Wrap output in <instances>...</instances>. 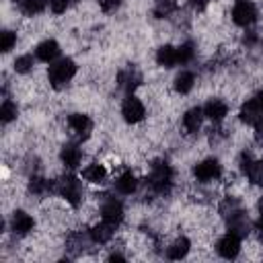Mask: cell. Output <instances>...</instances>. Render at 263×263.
<instances>
[{
    "mask_svg": "<svg viewBox=\"0 0 263 263\" xmlns=\"http://www.w3.org/2000/svg\"><path fill=\"white\" fill-rule=\"evenodd\" d=\"M47 0H23V12L25 14H39L45 8Z\"/></svg>",
    "mask_w": 263,
    "mask_h": 263,
    "instance_id": "obj_23",
    "label": "cell"
},
{
    "mask_svg": "<svg viewBox=\"0 0 263 263\" xmlns=\"http://www.w3.org/2000/svg\"><path fill=\"white\" fill-rule=\"evenodd\" d=\"M47 189H49V183H47L45 179H41V177H33L31 183H29V191H31V193L41 195V193H45Z\"/></svg>",
    "mask_w": 263,
    "mask_h": 263,
    "instance_id": "obj_26",
    "label": "cell"
},
{
    "mask_svg": "<svg viewBox=\"0 0 263 263\" xmlns=\"http://www.w3.org/2000/svg\"><path fill=\"white\" fill-rule=\"evenodd\" d=\"M119 2H121V0H101V8H103L105 12H111V10H115V8L119 6Z\"/></svg>",
    "mask_w": 263,
    "mask_h": 263,
    "instance_id": "obj_31",
    "label": "cell"
},
{
    "mask_svg": "<svg viewBox=\"0 0 263 263\" xmlns=\"http://www.w3.org/2000/svg\"><path fill=\"white\" fill-rule=\"evenodd\" d=\"M255 99H257V103H259V105H261V107H263V90H259V92H257V97H255Z\"/></svg>",
    "mask_w": 263,
    "mask_h": 263,
    "instance_id": "obj_35",
    "label": "cell"
},
{
    "mask_svg": "<svg viewBox=\"0 0 263 263\" xmlns=\"http://www.w3.org/2000/svg\"><path fill=\"white\" fill-rule=\"evenodd\" d=\"M136 187H138V181H136V177H134V173H132V171H125V173L117 179V189H119L121 193H125V195L134 193V191H136Z\"/></svg>",
    "mask_w": 263,
    "mask_h": 263,
    "instance_id": "obj_19",
    "label": "cell"
},
{
    "mask_svg": "<svg viewBox=\"0 0 263 263\" xmlns=\"http://www.w3.org/2000/svg\"><path fill=\"white\" fill-rule=\"evenodd\" d=\"M226 113H228V107H226V103H222L220 99H212V101H208L205 107H203V115H208V117L214 119V121H220Z\"/></svg>",
    "mask_w": 263,
    "mask_h": 263,
    "instance_id": "obj_13",
    "label": "cell"
},
{
    "mask_svg": "<svg viewBox=\"0 0 263 263\" xmlns=\"http://www.w3.org/2000/svg\"><path fill=\"white\" fill-rule=\"evenodd\" d=\"M58 191L72 203V205H78V201H80V183H78V179L76 177H72V175H68V177H64L62 181H60V185H58Z\"/></svg>",
    "mask_w": 263,
    "mask_h": 263,
    "instance_id": "obj_6",
    "label": "cell"
},
{
    "mask_svg": "<svg viewBox=\"0 0 263 263\" xmlns=\"http://www.w3.org/2000/svg\"><path fill=\"white\" fill-rule=\"evenodd\" d=\"M171 181H173V171H171V166H168L166 162H156V164L152 166L150 177H148L150 187H152L154 191H158V193H166L168 187H171Z\"/></svg>",
    "mask_w": 263,
    "mask_h": 263,
    "instance_id": "obj_2",
    "label": "cell"
},
{
    "mask_svg": "<svg viewBox=\"0 0 263 263\" xmlns=\"http://www.w3.org/2000/svg\"><path fill=\"white\" fill-rule=\"evenodd\" d=\"M238 251H240V238H238V234L228 232L226 236H222L218 240V253L224 259H234L238 255Z\"/></svg>",
    "mask_w": 263,
    "mask_h": 263,
    "instance_id": "obj_7",
    "label": "cell"
},
{
    "mask_svg": "<svg viewBox=\"0 0 263 263\" xmlns=\"http://www.w3.org/2000/svg\"><path fill=\"white\" fill-rule=\"evenodd\" d=\"M263 117V107L257 103V99H251L247 101L242 107H240V119L245 123H251V125H257V121Z\"/></svg>",
    "mask_w": 263,
    "mask_h": 263,
    "instance_id": "obj_9",
    "label": "cell"
},
{
    "mask_svg": "<svg viewBox=\"0 0 263 263\" xmlns=\"http://www.w3.org/2000/svg\"><path fill=\"white\" fill-rule=\"evenodd\" d=\"M49 6H51V10L55 14H62L70 6V0H49Z\"/></svg>",
    "mask_w": 263,
    "mask_h": 263,
    "instance_id": "obj_30",
    "label": "cell"
},
{
    "mask_svg": "<svg viewBox=\"0 0 263 263\" xmlns=\"http://www.w3.org/2000/svg\"><path fill=\"white\" fill-rule=\"evenodd\" d=\"M101 214H103V220H105L107 224H111V226H119V222L123 220V208H121V203L115 201V199L105 201Z\"/></svg>",
    "mask_w": 263,
    "mask_h": 263,
    "instance_id": "obj_8",
    "label": "cell"
},
{
    "mask_svg": "<svg viewBox=\"0 0 263 263\" xmlns=\"http://www.w3.org/2000/svg\"><path fill=\"white\" fill-rule=\"evenodd\" d=\"M187 253H189V240H187V238L175 240L173 247H168V251H166L168 259H175V261H177V259H183Z\"/></svg>",
    "mask_w": 263,
    "mask_h": 263,
    "instance_id": "obj_20",
    "label": "cell"
},
{
    "mask_svg": "<svg viewBox=\"0 0 263 263\" xmlns=\"http://www.w3.org/2000/svg\"><path fill=\"white\" fill-rule=\"evenodd\" d=\"M74 74H76V64L70 58H64V60L53 62L49 66V70H47V78H49V82H51L53 88L66 86L74 78Z\"/></svg>",
    "mask_w": 263,
    "mask_h": 263,
    "instance_id": "obj_1",
    "label": "cell"
},
{
    "mask_svg": "<svg viewBox=\"0 0 263 263\" xmlns=\"http://www.w3.org/2000/svg\"><path fill=\"white\" fill-rule=\"evenodd\" d=\"M80 150L74 146V144H68V146H64L62 148V152H60V158H62V162L68 166V168H76L78 164H80Z\"/></svg>",
    "mask_w": 263,
    "mask_h": 263,
    "instance_id": "obj_15",
    "label": "cell"
},
{
    "mask_svg": "<svg viewBox=\"0 0 263 263\" xmlns=\"http://www.w3.org/2000/svg\"><path fill=\"white\" fill-rule=\"evenodd\" d=\"M14 43H16V35H14L12 31H4V33H2V43H0V49H2V51H10Z\"/></svg>",
    "mask_w": 263,
    "mask_h": 263,
    "instance_id": "obj_29",
    "label": "cell"
},
{
    "mask_svg": "<svg viewBox=\"0 0 263 263\" xmlns=\"http://www.w3.org/2000/svg\"><path fill=\"white\" fill-rule=\"evenodd\" d=\"M31 66H33V58H31V55H21V58H16V60H14V70H16L18 74L29 72V70H31Z\"/></svg>",
    "mask_w": 263,
    "mask_h": 263,
    "instance_id": "obj_27",
    "label": "cell"
},
{
    "mask_svg": "<svg viewBox=\"0 0 263 263\" xmlns=\"http://www.w3.org/2000/svg\"><path fill=\"white\" fill-rule=\"evenodd\" d=\"M35 53H37V58L41 62H53L60 55V45L53 39H47V41H43V43L37 45V51Z\"/></svg>",
    "mask_w": 263,
    "mask_h": 263,
    "instance_id": "obj_12",
    "label": "cell"
},
{
    "mask_svg": "<svg viewBox=\"0 0 263 263\" xmlns=\"http://www.w3.org/2000/svg\"><path fill=\"white\" fill-rule=\"evenodd\" d=\"M121 115H123V119H125L127 123H138V121L144 119L146 111H144V105H142L136 97L129 95V97L123 101V105H121Z\"/></svg>",
    "mask_w": 263,
    "mask_h": 263,
    "instance_id": "obj_4",
    "label": "cell"
},
{
    "mask_svg": "<svg viewBox=\"0 0 263 263\" xmlns=\"http://www.w3.org/2000/svg\"><path fill=\"white\" fill-rule=\"evenodd\" d=\"M220 173H222L220 162H218V160H214V158H208V160L199 162V164L193 168L195 179H197V181H201V183H208V181L218 179V177H220Z\"/></svg>",
    "mask_w": 263,
    "mask_h": 263,
    "instance_id": "obj_5",
    "label": "cell"
},
{
    "mask_svg": "<svg viewBox=\"0 0 263 263\" xmlns=\"http://www.w3.org/2000/svg\"><path fill=\"white\" fill-rule=\"evenodd\" d=\"M33 226H35V222H33V218H31L29 214H25V212H21V210H16V212L12 214L10 228H12L16 234H27V232L33 230Z\"/></svg>",
    "mask_w": 263,
    "mask_h": 263,
    "instance_id": "obj_11",
    "label": "cell"
},
{
    "mask_svg": "<svg viewBox=\"0 0 263 263\" xmlns=\"http://www.w3.org/2000/svg\"><path fill=\"white\" fill-rule=\"evenodd\" d=\"M156 62H158V66L171 68L173 64H177V49H175L173 45H162V47H158V51H156Z\"/></svg>",
    "mask_w": 263,
    "mask_h": 263,
    "instance_id": "obj_17",
    "label": "cell"
},
{
    "mask_svg": "<svg viewBox=\"0 0 263 263\" xmlns=\"http://www.w3.org/2000/svg\"><path fill=\"white\" fill-rule=\"evenodd\" d=\"M193 74L191 72H181L177 78H175V90L181 92V95H187L191 88H193Z\"/></svg>",
    "mask_w": 263,
    "mask_h": 263,
    "instance_id": "obj_21",
    "label": "cell"
},
{
    "mask_svg": "<svg viewBox=\"0 0 263 263\" xmlns=\"http://www.w3.org/2000/svg\"><path fill=\"white\" fill-rule=\"evenodd\" d=\"M247 175L253 183H263V162H253L251 168L247 171Z\"/></svg>",
    "mask_w": 263,
    "mask_h": 263,
    "instance_id": "obj_28",
    "label": "cell"
},
{
    "mask_svg": "<svg viewBox=\"0 0 263 263\" xmlns=\"http://www.w3.org/2000/svg\"><path fill=\"white\" fill-rule=\"evenodd\" d=\"M14 117H16V105H14L12 101H4L2 107H0V119H2L4 123H8V121H12Z\"/></svg>",
    "mask_w": 263,
    "mask_h": 263,
    "instance_id": "obj_24",
    "label": "cell"
},
{
    "mask_svg": "<svg viewBox=\"0 0 263 263\" xmlns=\"http://www.w3.org/2000/svg\"><path fill=\"white\" fill-rule=\"evenodd\" d=\"M255 16H257V8H255L253 2H249V0H236V4L232 8V21L236 25L247 27V25H251L255 21Z\"/></svg>",
    "mask_w": 263,
    "mask_h": 263,
    "instance_id": "obj_3",
    "label": "cell"
},
{
    "mask_svg": "<svg viewBox=\"0 0 263 263\" xmlns=\"http://www.w3.org/2000/svg\"><path fill=\"white\" fill-rule=\"evenodd\" d=\"M175 8H177V2H175V0H156L154 14H156V18H164V16H168Z\"/></svg>",
    "mask_w": 263,
    "mask_h": 263,
    "instance_id": "obj_22",
    "label": "cell"
},
{
    "mask_svg": "<svg viewBox=\"0 0 263 263\" xmlns=\"http://www.w3.org/2000/svg\"><path fill=\"white\" fill-rule=\"evenodd\" d=\"M201 119H203V109H199V107H193V109H189L187 113H185V117H183V125L187 127V132H197L199 129V125H201Z\"/></svg>",
    "mask_w": 263,
    "mask_h": 263,
    "instance_id": "obj_16",
    "label": "cell"
},
{
    "mask_svg": "<svg viewBox=\"0 0 263 263\" xmlns=\"http://www.w3.org/2000/svg\"><path fill=\"white\" fill-rule=\"evenodd\" d=\"M109 261H123V257H121V255H117V253H113V255L109 257Z\"/></svg>",
    "mask_w": 263,
    "mask_h": 263,
    "instance_id": "obj_34",
    "label": "cell"
},
{
    "mask_svg": "<svg viewBox=\"0 0 263 263\" xmlns=\"http://www.w3.org/2000/svg\"><path fill=\"white\" fill-rule=\"evenodd\" d=\"M257 230H259V234L263 236V210H261V216H259V220H257Z\"/></svg>",
    "mask_w": 263,
    "mask_h": 263,
    "instance_id": "obj_33",
    "label": "cell"
},
{
    "mask_svg": "<svg viewBox=\"0 0 263 263\" xmlns=\"http://www.w3.org/2000/svg\"><path fill=\"white\" fill-rule=\"evenodd\" d=\"M113 230H115V226H111V224H107V222L103 220L101 224H97V226H92V228H90V238H92L95 242L103 245V242L111 240Z\"/></svg>",
    "mask_w": 263,
    "mask_h": 263,
    "instance_id": "obj_14",
    "label": "cell"
},
{
    "mask_svg": "<svg viewBox=\"0 0 263 263\" xmlns=\"http://www.w3.org/2000/svg\"><path fill=\"white\" fill-rule=\"evenodd\" d=\"M193 58V45L191 43H183L181 47H177V62L179 64H187Z\"/></svg>",
    "mask_w": 263,
    "mask_h": 263,
    "instance_id": "obj_25",
    "label": "cell"
},
{
    "mask_svg": "<svg viewBox=\"0 0 263 263\" xmlns=\"http://www.w3.org/2000/svg\"><path fill=\"white\" fill-rule=\"evenodd\" d=\"M68 125H70V129H72L76 136H80V138H86L88 132H90V127H92L90 119H88L86 115H82V113H72V115L68 117Z\"/></svg>",
    "mask_w": 263,
    "mask_h": 263,
    "instance_id": "obj_10",
    "label": "cell"
},
{
    "mask_svg": "<svg viewBox=\"0 0 263 263\" xmlns=\"http://www.w3.org/2000/svg\"><path fill=\"white\" fill-rule=\"evenodd\" d=\"M189 2H191V6H193V8L203 10V8L208 6V2H210V0H189Z\"/></svg>",
    "mask_w": 263,
    "mask_h": 263,
    "instance_id": "obj_32",
    "label": "cell"
},
{
    "mask_svg": "<svg viewBox=\"0 0 263 263\" xmlns=\"http://www.w3.org/2000/svg\"><path fill=\"white\" fill-rule=\"evenodd\" d=\"M82 177L86 179V181H90V183H103L105 181V177H107V171H105V166L103 164H90V166H86L84 171H82Z\"/></svg>",
    "mask_w": 263,
    "mask_h": 263,
    "instance_id": "obj_18",
    "label": "cell"
}]
</instances>
